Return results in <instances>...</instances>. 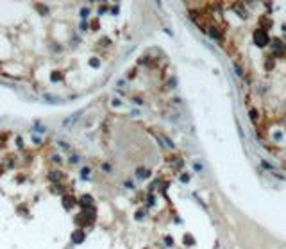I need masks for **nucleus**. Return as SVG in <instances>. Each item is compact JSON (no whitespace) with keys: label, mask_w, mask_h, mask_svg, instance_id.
<instances>
[{"label":"nucleus","mask_w":286,"mask_h":249,"mask_svg":"<svg viewBox=\"0 0 286 249\" xmlns=\"http://www.w3.org/2000/svg\"><path fill=\"white\" fill-rule=\"evenodd\" d=\"M256 43L257 45H266V42H268V38H266V34L263 31H256Z\"/></svg>","instance_id":"nucleus-1"},{"label":"nucleus","mask_w":286,"mask_h":249,"mask_svg":"<svg viewBox=\"0 0 286 249\" xmlns=\"http://www.w3.org/2000/svg\"><path fill=\"white\" fill-rule=\"evenodd\" d=\"M75 203H77V201H75V197H72V196H64V197H63V206L66 208V210H70Z\"/></svg>","instance_id":"nucleus-2"},{"label":"nucleus","mask_w":286,"mask_h":249,"mask_svg":"<svg viewBox=\"0 0 286 249\" xmlns=\"http://www.w3.org/2000/svg\"><path fill=\"white\" fill-rule=\"evenodd\" d=\"M84 231H81V229H77V231H73V235H72V239H73V242H77V244H81L82 240H84Z\"/></svg>","instance_id":"nucleus-3"},{"label":"nucleus","mask_w":286,"mask_h":249,"mask_svg":"<svg viewBox=\"0 0 286 249\" xmlns=\"http://www.w3.org/2000/svg\"><path fill=\"white\" fill-rule=\"evenodd\" d=\"M79 203H81L82 206H88V204L91 206V204H93V199H91V196H82V199L79 201Z\"/></svg>","instance_id":"nucleus-4"},{"label":"nucleus","mask_w":286,"mask_h":249,"mask_svg":"<svg viewBox=\"0 0 286 249\" xmlns=\"http://www.w3.org/2000/svg\"><path fill=\"white\" fill-rule=\"evenodd\" d=\"M149 174H150V172H149V170H145V168H138V170H136V176L140 177V179H145V177H149Z\"/></svg>","instance_id":"nucleus-5"},{"label":"nucleus","mask_w":286,"mask_h":249,"mask_svg":"<svg viewBox=\"0 0 286 249\" xmlns=\"http://www.w3.org/2000/svg\"><path fill=\"white\" fill-rule=\"evenodd\" d=\"M209 34H211V36H213L214 40H220V32L216 31V29H213V27H211V29H209Z\"/></svg>","instance_id":"nucleus-6"},{"label":"nucleus","mask_w":286,"mask_h":249,"mask_svg":"<svg viewBox=\"0 0 286 249\" xmlns=\"http://www.w3.org/2000/svg\"><path fill=\"white\" fill-rule=\"evenodd\" d=\"M48 177H50V179H59V177H61V172H52Z\"/></svg>","instance_id":"nucleus-7"},{"label":"nucleus","mask_w":286,"mask_h":249,"mask_svg":"<svg viewBox=\"0 0 286 249\" xmlns=\"http://www.w3.org/2000/svg\"><path fill=\"white\" fill-rule=\"evenodd\" d=\"M88 174H90V168H88V167H84V168H82V177L86 179V177H88Z\"/></svg>","instance_id":"nucleus-8"},{"label":"nucleus","mask_w":286,"mask_h":249,"mask_svg":"<svg viewBox=\"0 0 286 249\" xmlns=\"http://www.w3.org/2000/svg\"><path fill=\"white\" fill-rule=\"evenodd\" d=\"M59 77H61V73H59V72H54V73H52V79H54V81H56V79H59Z\"/></svg>","instance_id":"nucleus-9"},{"label":"nucleus","mask_w":286,"mask_h":249,"mask_svg":"<svg viewBox=\"0 0 286 249\" xmlns=\"http://www.w3.org/2000/svg\"><path fill=\"white\" fill-rule=\"evenodd\" d=\"M70 161H72V163H77V161H79V156H72Z\"/></svg>","instance_id":"nucleus-10"},{"label":"nucleus","mask_w":286,"mask_h":249,"mask_svg":"<svg viewBox=\"0 0 286 249\" xmlns=\"http://www.w3.org/2000/svg\"><path fill=\"white\" fill-rule=\"evenodd\" d=\"M263 167H265L266 170H272V165H270V163H266V161H263Z\"/></svg>","instance_id":"nucleus-11"},{"label":"nucleus","mask_w":286,"mask_h":249,"mask_svg":"<svg viewBox=\"0 0 286 249\" xmlns=\"http://www.w3.org/2000/svg\"><path fill=\"white\" fill-rule=\"evenodd\" d=\"M88 13H90V9H86V7H84V9H82V13H81V14H82V16H84V18H86V16H88Z\"/></svg>","instance_id":"nucleus-12"},{"label":"nucleus","mask_w":286,"mask_h":249,"mask_svg":"<svg viewBox=\"0 0 286 249\" xmlns=\"http://www.w3.org/2000/svg\"><path fill=\"white\" fill-rule=\"evenodd\" d=\"M193 168H195V170H202V165H200V163H195Z\"/></svg>","instance_id":"nucleus-13"},{"label":"nucleus","mask_w":286,"mask_h":249,"mask_svg":"<svg viewBox=\"0 0 286 249\" xmlns=\"http://www.w3.org/2000/svg\"><path fill=\"white\" fill-rule=\"evenodd\" d=\"M102 170H106V172H109V170H111V167H109L107 163H106V165H102Z\"/></svg>","instance_id":"nucleus-14"},{"label":"nucleus","mask_w":286,"mask_h":249,"mask_svg":"<svg viewBox=\"0 0 286 249\" xmlns=\"http://www.w3.org/2000/svg\"><path fill=\"white\" fill-rule=\"evenodd\" d=\"M91 65L93 66H99V59H91Z\"/></svg>","instance_id":"nucleus-15"}]
</instances>
